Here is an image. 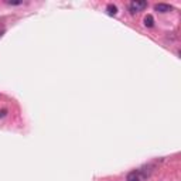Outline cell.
I'll return each mask as SVG.
<instances>
[{
	"label": "cell",
	"instance_id": "3",
	"mask_svg": "<svg viewBox=\"0 0 181 181\" xmlns=\"http://www.w3.org/2000/svg\"><path fill=\"white\" fill-rule=\"evenodd\" d=\"M127 181H140V173L139 171H130L126 177Z\"/></svg>",
	"mask_w": 181,
	"mask_h": 181
},
{
	"label": "cell",
	"instance_id": "4",
	"mask_svg": "<svg viewBox=\"0 0 181 181\" xmlns=\"http://www.w3.org/2000/svg\"><path fill=\"white\" fill-rule=\"evenodd\" d=\"M106 11H108V14L109 16H116V13H117V7H116L115 4H108L106 6Z\"/></svg>",
	"mask_w": 181,
	"mask_h": 181
},
{
	"label": "cell",
	"instance_id": "1",
	"mask_svg": "<svg viewBox=\"0 0 181 181\" xmlns=\"http://www.w3.org/2000/svg\"><path fill=\"white\" fill-rule=\"evenodd\" d=\"M146 6H147V3L143 1V0H134V1L130 3V11L134 14V13H137L140 10H143Z\"/></svg>",
	"mask_w": 181,
	"mask_h": 181
},
{
	"label": "cell",
	"instance_id": "2",
	"mask_svg": "<svg viewBox=\"0 0 181 181\" xmlns=\"http://www.w3.org/2000/svg\"><path fill=\"white\" fill-rule=\"evenodd\" d=\"M154 10L159 11V13H167V11H171V6L164 4V3H159V4L154 6Z\"/></svg>",
	"mask_w": 181,
	"mask_h": 181
},
{
	"label": "cell",
	"instance_id": "5",
	"mask_svg": "<svg viewBox=\"0 0 181 181\" xmlns=\"http://www.w3.org/2000/svg\"><path fill=\"white\" fill-rule=\"evenodd\" d=\"M145 26L146 27H153L154 26V19H153V16L147 14L145 17Z\"/></svg>",
	"mask_w": 181,
	"mask_h": 181
},
{
	"label": "cell",
	"instance_id": "6",
	"mask_svg": "<svg viewBox=\"0 0 181 181\" xmlns=\"http://www.w3.org/2000/svg\"><path fill=\"white\" fill-rule=\"evenodd\" d=\"M6 3H7V4H13V6H19V4H21V1H20V0H7Z\"/></svg>",
	"mask_w": 181,
	"mask_h": 181
},
{
	"label": "cell",
	"instance_id": "7",
	"mask_svg": "<svg viewBox=\"0 0 181 181\" xmlns=\"http://www.w3.org/2000/svg\"><path fill=\"white\" fill-rule=\"evenodd\" d=\"M6 115V110L3 109V110H0V117H3V116Z\"/></svg>",
	"mask_w": 181,
	"mask_h": 181
}]
</instances>
